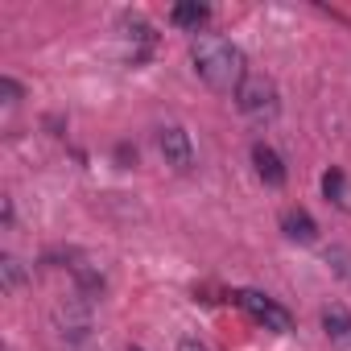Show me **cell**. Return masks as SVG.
Returning <instances> with one entry per match:
<instances>
[{"instance_id": "obj_9", "label": "cell", "mask_w": 351, "mask_h": 351, "mask_svg": "<svg viewBox=\"0 0 351 351\" xmlns=\"http://www.w3.org/2000/svg\"><path fill=\"white\" fill-rule=\"evenodd\" d=\"M322 326H326L330 339L351 343V314H347L343 306H326V310H322Z\"/></svg>"}, {"instance_id": "obj_11", "label": "cell", "mask_w": 351, "mask_h": 351, "mask_svg": "<svg viewBox=\"0 0 351 351\" xmlns=\"http://www.w3.org/2000/svg\"><path fill=\"white\" fill-rule=\"evenodd\" d=\"M0 91H5V104H9V108H13V104H21V87H17V79H9V75H5V79H0Z\"/></svg>"}, {"instance_id": "obj_2", "label": "cell", "mask_w": 351, "mask_h": 351, "mask_svg": "<svg viewBox=\"0 0 351 351\" xmlns=\"http://www.w3.org/2000/svg\"><path fill=\"white\" fill-rule=\"evenodd\" d=\"M236 104L252 120H273L277 116V87L269 79H261V75H248L240 83V91H236Z\"/></svg>"}, {"instance_id": "obj_7", "label": "cell", "mask_w": 351, "mask_h": 351, "mask_svg": "<svg viewBox=\"0 0 351 351\" xmlns=\"http://www.w3.org/2000/svg\"><path fill=\"white\" fill-rule=\"evenodd\" d=\"M281 228H285L289 240H302V244H310V240L318 236V223H314L310 211H302V207H289V211L281 215Z\"/></svg>"}, {"instance_id": "obj_1", "label": "cell", "mask_w": 351, "mask_h": 351, "mask_svg": "<svg viewBox=\"0 0 351 351\" xmlns=\"http://www.w3.org/2000/svg\"><path fill=\"white\" fill-rule=\"evenodd\" d=\"M191 58H195V71L207 87L215 91H240V83L248 79L244 75V54L240 46H232L228 38L219 34H199L191 42Z\"/></svg>"}, {"instance_id": "obj_14", "label": "cell", "mask_w": 351, "mask_h": 351, "mask_svg": "<svg viewBox=\"0 0 351 351\" xmlns=\"http://www.w3.org/2000/svg\"><path fill=\"white\" fill-rule=\"evenodd\" d=\"M128 351H141V347H128Z\"/></svg>"}, {"instance_id": "obj_10", "label": "cell", "mask_w": 351, "mask_h": 351, "mask_svg": "<svg viewBox=\"0 0 351 351\" xmlns=\"http://www.w3.org/2000/svg\"><path fill=\"white\" fill-rule=\"evenodd\" d=\"M0 273H5V289H17V285L25 281V269H21L17 256H5V261H0Z\"/></svg>"}, {"instance_id": "obj_3", "label": "cell", "mask_w": 351, "mask_h": 351, "mask_svg": "<svg viewBox=\"0 0 351 351\" xmlns=\"http://www.w3.org/2000/svg\"><path fill=\"white\" fill-rule=\"evenodd\" d=\"M236 302H240L265 330H277V335H289V330H293V314H289L285 306H277L273 298H265V293H256V289H240Z\"/></svg>"}, {"instance_id": "obj_5", "label": "cell", "mask_w": 351, "mask_h": 351, "mask_svg": "<svg viewBox=\"0 0 351 351\" xmlns=\"http://www.w3.org/2000/svg\"><path fill=\"white\" fill-rule=\"evenodd\" d=\"M252 165H256V173H261V182H265V186H285V165H281L277 149H269V145H252Z\"/></svg>"}, {"instance_id": "obj_4", "label": "cell", "mask_w": 351, "mask_h": 351, "mask_svg": "<svg viewBox=\"0 0 351 351\" xmlns=\"http://www.w3.org/2000/svg\"><path fill=\"white\" fill-rule=\"evenodd\" d=\"M157 145H161V157H165V165H173L178 173L195 169V145H191V132H186V128H178V124H165V128L157 132Z\"/></svg>"}, {"instance_id": "obj_6", "label": "cell", "mask_w": 351, "mask_h": 351, "mask_svg": "<svg viewBox=\"0 0 351 351\" xmlns=\"http://www.w3.org/2000/svg\"><path fill=\"white\" fill-rule=\"evenodd\" d=\"M207 17H211V9L199 5V0H186V5H173L169 9V21L178 25V29H191V34H199L207 25Z\"/></svg>"}, {"instance_id": "obj_13", "label": "cell", "mask_w": 351, "mask_h": 351, "mask_svg": "<svg viewBox=\"0 0 351 351\" xmlns=\"http://www.w3.org/2000/svg\"><path fill=\"white\" fill-rule=\"evenodd\" d=\"M0 219H5V223H13V199H5V203H0Z\"/></svg>"}, {"instance_id": "obj_8", "label": "cell", "mask_w": 351, "mask_h": 351, "mask_svg": "<svg viewBox=\"0 0 351 351\" xmlns=\"http://www.w3.org/2000/svg\"><path fill=\"white\" fill-rule=\"evenodd\" d=\"M322 191H326V199H330L335 207L351 211V186H347V173H343V169H326V173H322Z\"/></svg>"}, {"instance_id": "obj_12", "label": "cell", "mask_w": 351, "mask_h": 351, "mask_svg": "<svg viewBox=\"0 0 351 351\" xmlns=\"http://www.w3.org/2000/svg\"><path fill=\"white\" fill-rule=\"evenodd\" d=\"M178 351H207V347H203L199 339H182V343H178Z\"/></svg>"}]
</instances>
